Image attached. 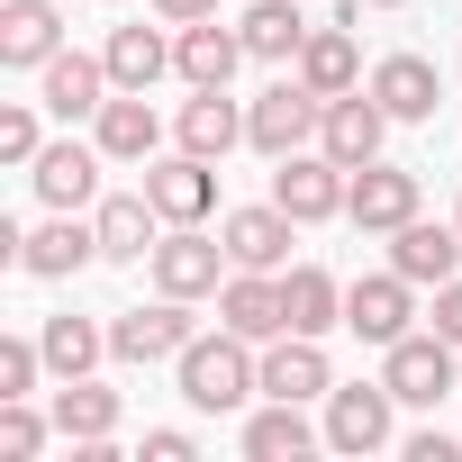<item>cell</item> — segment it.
I'll return each mask as SVG.
<instances>
[{
  "instance_id": "1",
  "label": "cell",
  "mask_w": 462,
  "mask_h": 462,
  "mask_svg": "<svg viewBox=\"0 0 462 462\" xmlns=\"http://www.w3.org/2000/svg\"><path fill=\"white\" fill-rule=\"evenodd\" d=\"M172 372H181V399H190L199 417H226V408H245V399L263 390V363H254V345H245L236 327L190 336V345L172 354Z\"/></svg>"
},
{
  "instance_id": "2",
  "label": "cell",
  "mask_w": 462,
  "mask_h": 462,
  "mask_svg": "<svg viewBox=\"0 0 462 462\" xmlns=\"http://www.w3.org/2000/svg\"><path fill=\"white\" fill-rule=\"evenodd\" d=\"M318 118H327V100L309 91V82H273L254 109H245V145L254 154H300V145H318Z\"/></svg>"
},
{
  "instance_id": "3",
  "label": "cell",
  "mask_w": 462,
  "mask_h": 462,
  "mask_svg": "<svg viewBox=\"0 0 462 462\" xmlns=\"http://www.w3.org/2000/svg\"><path fill=\"white\" fill-rule=\"evenodd\" d=\"M273 199H282L300 226H318V217H345V199H354V172H345L327 145H318V154L300 145V154H282V172H273Z\"/></svg>"
},
{
  "instance_id": "4",
  "label": "cell",
  "mask_w": 462,
  "mask_h": 462,
  "mask_svg": "<svg viewBox=\"0 0 462 462\" xmlns=\"http://www.w3.org/2000/svg\"><path fill=\"white\" fill-rule=\"evenodd\" d=\"M381 381L399 390V408H444L453 399V345L408 327L399 345H381Z\"/></svg>"
},
{
  "instance_id": "5",
  "label": "cell",
  "mask_w": 462,
  "mask_h": 462,
  "mask_svg": "<svg viewBox=\"0 0 462 462\" xmlns=\"http://www.w3.org/2000/svg\"><path fill=\"white\" fill-rule=\"evenodd\" d=\"M226 273H236V263H226L217 236H199V226H163V245H154V291H172V300H217Z\"/></svg>"
},
{
  "instance_id": "6",
  "label": "cell",
  "mask_w": 462,
  "mask_h": 462,
  "mask_svg": "<svg viewBox=\"0 0 462 462\" xmlns=\"http://www.w3.org/2000/svg\"><path fill=\"white\" fill-rule=\"evenodd\" d=\"M291 208L282 199H263V208H226L217 217V245H226V263H236V273H282L291 263Z\"/></svg>"
},
{
  "instance_id": "7",
  "label": "cell",
  "mask_w": 462,
  "mask_h": 462,
  "mask_svg": "<svg viewBox=\"0 0 462 462\" xmlns=\"http://www.w3.org/2000/svg\"><path fill=\"white\" fill-rule=\"evenodd\" d=\"M390 408H399L390 381H345V390H327V444H336V453H381V444H390Z\"/></svg>"
},
{
  "instance_id": "8",
  "label": "cell",
  "mask_w": 462,
  "mask_h": 462,
  "mask_svg": "<svg viewBox=\"0 0 462 462\" xmlns=\"http://www.w3.org/2000/svg\"><path fill=\"white\" fill-rule=\"evenodd\" d=\"M381 136H390V109H381L372 91H336V100H327V118H318V145H327L345 172L381 163Z\"/></svg>"
},
{
  "instance_id": "9",
  "label": "cell",
  "mask_w": 462,
  "mask_h": 462,
  "mask_svg": "<svg viewBox=\"0 0 462 462\" xmlns=\"http://www.w3.org/2000/svg\"><path fill=\"white\" fill-rule=\"evenodd\" d=\"M145 199L163 208V226H199L217 208V163L208 154H163V163H145Z\"/></svg>"
},
{
  "instance_id": "10",
  "label": "cell",
  "mask_w": 462,
  "mask_h": 462,
  "mask_svg": "<svg viewBox=\"0 0 462 462\" xmlns=\"http://www.w3.org/2000/svg\"><path fill=\"white\" fill-rule=\"evenodd\" d=\"M417 318V282L408 273H372V282H345V327L363 345H399Z\"/></svg>"
},
{
  "instance_id": "11",
  "label": "cell",
  "mask_w": 462,
  "mask_h": 462,
  "mask_svg": "<svg viewBox=\"0 0 462 462\" xmlns=\"http://www.w3.org/2000/svg\"><path fill=\"white\" fill-rule=\"evenodd\" d=\"M181 345H190V300H172V291H163L154 309H127V318L109 327V354H118V363H172Z\"/></svg>"
},
{
  "instance_id": "12",
  "label": "cell",
  "mask_w": 462,
  "mask_h": 462,
  "mask_svg": "<svg viewBox=\"0 0 462 462\" xmlns=\"http://www.w3.org/2000/svg\"><path fill=\"white\" fill-rule=\"evenodd\" d=\"M82 263H100V226H82L73 208H55L46 226H28V245H19V273H37V282H73Z\"/></svg>"
},
{
  "instance_id": "13",
  "label": "cell",
  "mask_w": 462,
  "mask_h": 462,
  "mask_svg": "<svg viewBox=\"0 0 462 462\" xmlns=\"http://www.w3.org/2000/svg\"><path fill=\"white\" fill-rule=\"evenodd\" d=\"M217 327H236L245 345L291 336V318H282V273H226V282H217Z\"/></svg>"
},
{
  "instance_id": "14",
  "label": "cell",
  "mask_w": 462,
  "mask_h": 462,
  "mask_svg": "<svg viewBox=\"0 0 462 462\" xmlns=\"http://www.w3.org/2000/svg\"><path fill=\"white\" fill-rule=\"evenodd\" d=\"M345 217L363 226V236H399V226L417 217V172H399V163H363V172H354Z\"/></svg>"
},
{
  "instance_id": "15",
  "label": "cell",
  "mask_w": 462,
  "mask_h": 462,
  "mask_svg": "<svg viewBox=\"0 0 462 462\" xmlns=\"http://www.w3.org/2000/svg\"><path fill=\"white\" fill-rule=\"evenodd\" d=\"M109 91H118V82H109V64H100V55H73V46L37 73V100H46V118H64V127H73V118H100V100H109Z\"/></svg>"
},
{
  "instance_id": "16",
  "label": "cell",
  "mask_w": 462,
  "mask_h": 462,
  "mask_svg": "<svg viewBox=\"0 0 462 462\" xmlns=\"http://www.w3.org/2000/svg\"><path fill=\"white\" fill-rule=\"evenodd\" d=\"M100 263H154V245H163V208L145 199V190H118V199H100Z\"/></svg>"
},
{
  "instance_id": "17",
  "label": "cell",
  "mask_w": 462,
  "mask_h": 462,
  "mask_svg": "<svg viewBox=\"0 0 462 462\" xmlns=\"http://www.w3.org/2000/svg\"><path fill=\"white\" fill-rule=\"evenodd\" d=\"M390 273H408L417 291H444L462 273V226H435V217H408L390 236Z\"/></svg>"
},
{
  "instance_id": "18",
  "label": "cell",
  "mask_w": 462,
  "mask_h": 462,
  "mask_svg": "<svg viewBox=\"0 0 462 462\" xmlns=\"http://www.w3.org/2000/svg\"><path fill=\"white\" fill-rule=\"evenodd\" d=\"M91 145H100L109 163H154L163 118L145 109V91H109V100H100V118H91Z\"/></svg>"
},
{
  "instance_id": "19",
  "label": "cell",
  "mask_w": 462,
  "mask_h": 462,
  "mask_svg": "<svg viewBox=\"0 0 462 462\" xmlns=\"http://www.w3.org/2000/svg\"><path fill=\"white\" fill-rule=\"evenodd\" d=\"M245 64V37L236 28H217V19H190L181 37H172V73L190 82V91H226V73Z\"/></svg>"
},
{
  "instance_id": "20",
  "label": "cell",
  "mask_w": 462,
  "mask_h": 462,
  "mask_svg": "<svg viewBox=\"0 0 462 462\" xmlns=\"http://www.w3.org/2000/svg\"><path fill=\"white\" fill-rule=\"evenodd\" d=\"M55 55H64V19L46 0H10V10H0V64L10 73H46Z\"/></svg>"
},
{
  "instance_id": "21",
  "label": "cell",
  "mask_w": 462,
  "mask_h": 462,
  "mask_svg": "<svg viewBox=\"0 0 462 462\" xmlns=\"http://www.w3.org/2000/svg\"><path fill=\"white\" fill-rule=\"evenodd\" d=\"M336 390V372H327V354H318V336H273L263 345V399H327Z\"/></svg>"
},
{
  "instance_id": "22",
  "label": "cell",
  "mask_w": 462,
  "mask_h": 462,
  "mask_svg": "<svg viewBox=\"0 0 462 462\" xmlns=\"http://www.w3.org/2000/svg\"><path fill=\"white\" fill-rule=\"evenodd\" d=\"M28 181H37V199L46 208H91V190H100V145H46L37 163H28Z\"/></svg>"
},
{
  "instance_id": "23",
  "label": "cell",
  "mask_w": 462,
  "mask_h": 462,
  "mask_svg": "<svg viewBox=\"0 0 462 462\" xmlns=\"http://www.w3.org/2000/svg\"><path fill=\"white\" fill-rule=\"evenodd\" d=\"M300 82H309L318 100H336V91H363V55H354V19H336V28H309V46H300Z\"/></svg>"
},
{
  "instance_id": "24",
  "label": "cell",
  "mask_w": 462,
  "mask_h": 462,
  "mask_svg": "<svg viewBox=\"0 0 462 462\" xmlns=\"http://www.w3.org/2000/svg\"><path fill=\"white\" fill-rule=\"evenodd\" d=\"M363 91H372L390 118H435V100H444V82H435V64H426V55H381Z\"/></svg>"
},
{
  "instance_id": "25",
  "label": "cell",
  "mask_w": 462,
  "mask_h": 462,
  "mask_svg": "<svg viewBox=\"0 0 462 462\" xmlns=\"http://www.w3.org/2000/svg\"><path fill=\"white\" fill-rule=\"evenodd\" d=\"M282 318H291V336H327V327H345V282L318 273V263H291V273H282Z\"/></svg>"
},
{
  "instance_id": "26",
  "label": "cell",
  "mask_w": 462,
  "mask_h": 462,
  "mask_svg": "<svg viewBox=\"0 0 462 462\" xmlns=\"http://www.w3.org/2000/svg\"><path fill=\"white\" fill-rule=\"evenodd\" d=\"M100 64H109L118 91H154V82L172 73V37H163V28H109Z\"/></svg>"
},
{
  "instance_id": "27",
  "label": "cell",
  "mask_w": 462,
  "mask_h": 462,
  "mask_svg": "<svg viewBox=\"0 0 462 462\" xmlns=\"http://www.w3.org/2000/svg\"><path fill=\"white\" fill-rule=\"evenodd\" d=\"M55 435H64V444H109V435H118V390H100L91 372L64 381V390H55Z\"/></svg>"
},
{
  "instance_id": "28",
  "label": "cell",
  "mask_w": 462,
  "mask_h": 462,
  "mask_svg": "<svg viewBox=\"0 0 462 462\" xmlns=\"http://www.w3.org/2000/svg\"><path fill=\"white\" fill-rule=\"evenodd\" d=\"M226 145H245V109L226 100V91H190L181 100V154H226Z\"/></svg>"
},
{
  "instance_id": "29",
  "label": "cell",
  "mask_w": 462,
  "mask_h": 462,
  "mask_svg": "<svg viewBox=\"0 0 462 462\" xmlns=\"http://www.w3.org/2000/svg\"><path fill=\"white\" fill-rule=\"evenodd\" d=\"M236 37H245V55H254V64H300V46H309V19L291 10V0H254V10L236 19Z\"/></svg>"
},
{
  "instance_id": "30",
  "label": "cell",
  "mask_w": 462,
  "mask_h": 462,
  "mask_svg": "<svg viewBox=\"0 0 462 462\" xmlns=\"http://www.w3.org/2000/svg\"><path fill=\"white\" fill-rule=\"evenodd\" d=\"M309 444H318V426L300 417V399H273L245 417V462H300Z\"/></svg>"
},
{
  "instance_id": "31",
  "label": "cell",
  "mask_w": 462,
  "mask_h": 462,
  "mask_svg": "<svg viewBox=\"0 0 462 462\" xmlns=\"http://www.w3.org/2000/svg\"><path fill=\"white\" fill-rule=\"evenodd\" d=\"M37 345H46V372H55V381H82V372L109 354V336H100L91 318H73V309H64V318H46V336H37Z\"/></svg>"
},
{
  "instance_id": "32",
  "label": "cell",
  "mask_w": 462,
  "mask_h": 462,
  "mask_svg": "<svg viewBox=\"0 0 462 462\" xmlns=\"http://www.w3.org/2000/svg\"><path fill=\"white\" fill-rule=\"evenodd\" d=\"M55 435V417H37L28 399H0V462H37Z\"/></svg>"
},
{
  "instance_id": "33",
  "label": "cell",
  "mask_w": 462,
  "mask_h": 462,
  "mask_svg": "<svg viewBox=\"0 0 462 462\" xmlns=\"http://www.w3.org/2000/svg\"><path fill=\"white\" fill-rule=\"evenodd\" d=\"M37 372H46V345L0 336V399H28V390H37Z\"/></svg>"
},
{
  "instance_id": "34",
  "label": "cell",
  "mask_w": 462,
  "mask_h": 462,
  "mask_svg": "<svg viewBox=\"0 0 462 462\" xmlns=\"http://www.w3.org/2000/svg\"><path fill=\"white\" fill-rule=\"evenodd\" d=\"M37 109H46V100H37ZM37 109H0V163H19V172L46 154V127H37Z\"/></svg>"
},
{
  "instance_id": "35",
  "label": "cell",
  "mask_w": 462,
  "mask_h": 462,
  "mask_svg": "<svg viewBox=\"0 0 462 462\" xmlns=\"http://www.w3.org/2000/svg\"><path fill=\"white\" fill-rule=\"evenodd\" d=\"M435 336H444V345H462V273L435 291Z\"/></svg>"
},
{
  "instance_id": "36",
  "label": "cell",
  "mask_w": 462,
  "mask_h": 462,
  "mask_svg": "<svg viewBox=\"0 0 462 462\" xmlns=\"http://www.w3.org/2000/svg\"><path fill=\"white\" fill-rule=\"evenodd\" d=\"M190 453H199V444H190L181 426H154V435H145V462H190Z\"/></svg>"
},
{
  "instance_id": "37",
  "label": "cell",
  "mask_w": 462,
  "mask_h": 462,
  "mask_svg": "<svg viewBox=\"0 0 462 462\" xmlns=\"http://www.w3.org/2000/svg\"><path fill=\"white\" fill-rule=\"evenodd\" d=\"M163 28H190V19H217V0H154Z\"/></svg>"
},
{
  "instance_id": "38",
  "label": "cell",
  "mask_w": 462,
  "mask_h": 462,
  "mask_svg": "<svg viewBox=\"0 0 462 462\" xmlns=\"http://www.w3.org/2000/svg\"><path fill=\"white\" fill-rule=\"evenodd\" d=\"M408 462H453V435H444V426H426V435H408Z\"/></svg>"
},
{
  "instance_id": "39",
  "label": "cell",
  "mask_w": 462,
  "mask_h": 462,
  "mask_svg": "<svg viewBox=\"0 0 462 462\" xmlns=\"http://www.w3.org/2000/svg\"><path fill=\"white\" fill-rule=\"evenodd\" d=\"M372 10H408V0H372Z\"/></svg>"
},
{
  "instance_id": "40",
  "label": "cell",
  "mask_w": 462,
  "mask_h": 462,
  "mask_svg": "<svg viewBox=\"0 0 462 462\" xmlns=\"http://www.w3.org/2000/svg\"><path fill=\"white\" fill-rule=\"evenodd\" d=\"M453 226H462V208H453Z\"/></svg>"
}]
</instances>
